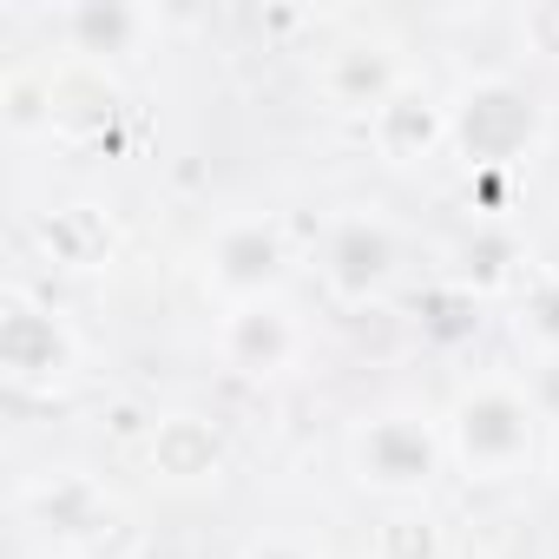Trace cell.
Wrapping results in <instances>:
<instances>
[{
	"label": "cell",
	"mask_w": 559,
	"mask_h": 559,
	"mask_svg": "<svg viewBox=\"0 0 559 559\" xmlns=\"http://www.w3.org/2000/svg\"><path fill=\"white\" fill-rule=\"evenodd\" d=\"M369 132H376V145H382L389 165H415V158H428L435 145H448V106H435L421 86H402V93L369 119Z\"/></svg>",
	"instance_id": "8"
},
{
	"label": "cell",
	"mask_w": 559,
	"mask_h": 559,
	"mask_svg": "<svg viewBox=\"0 0 559 559\" xmlns=\"http://www.w3.org/2000/svg\"><path fill=\"white\" fill-rule=\"evenodd\" d=\"M408 80L395 73V60L382 53V47H343L330 67H323V93L336 99V106H349V112H382L395 93H402Z\"/></svg>",
	"instance_id": "10"
},
{
	"label": "cell",
	"mask_w": 559,
	"mask_h": 559,
	"mask_svg": "<svg viewBox=\"0 0 559 559\" xmlns=\"http://www.w3.org/2000/svg\"><path fill=\"white\" fill-rule=\"evenodd\" d=\"M533 435H539V415L520 389L507 382H480L454 402L448 415V454L480 474V480H507L533 461Z\"/></svg>",
	"instance_id": "2"
},
{
	"label": "cell",
	"mask_w": 559,
	"mask_h": 559,
	"mask_svg": "<svg viewBox=\"0 0 559 559\" xmlns=\"http://www.w3.org/2000/svg\"><path fill=\"white\" fill-rule=\"evenodd\" d=\"M376 559H441V533L428 513H389L376 526Z\"/></svg>",
	"instance_id": "12"
},
{
	"label": "cell",
	"mask_w": 559,
	"mask_h": 559,
	"mask_svg": "<svg viewBox=\"0 0 559 559\" xmlns=\"http://www.w3.org/2000/svg\"><path fill=\"white\" fill-rule=\"evenodd\" d=\"M284 270H290V243L263 217H237L211 237V284H217V297H230V310L270 304L276 284H284Z\"/></svg>",
	"instance_id": "4"
},
{
	"label": "cell",
	"mask_w": 559,
	"mask_h": 559,
	"mask_svg": "<svg viewBox=\"0 0 559 559\" xmlns=\"http://www.w3.org/2000/svg\"><path fill=\"white\" fill-rule=\"evenodd\" d=\"M145 34V14L139 8H119V0H86V8H73L67 14V40H73V53H86V60H99V53H132V40Z\"/></svg>",
	"instance_id": "11"
},
{
	"label": "cell",
	"mask_w": 559,
	"mask_h": 559,
	"mask_svg": "<svg viewBox=\"0 0 559 559\" xmlns=\"http://www.w3.org/2000/svg\"><path fill=\"white\" fill-rule=\"evenodd\" d=\"M513 237H500V230H480V250L474 243H461V290L474 297V290H493V284H507V270H513Z\"/></svg>",
	"instance_id": "13"
},
{
	"label": "cell",
	"mask_w": 559,
	"mask_h": 559,
	"mask_svg": "<svg viewBox=\"0 0 559 559\" xmlns=\"http://www.w3.org/2000/svg\"><path fill=\"white\" fill-rule=\"evenodd\" d=\"M520 336L546 356H559V276H539L520 304Z\"/></svg>",
	"instance_id": "14"
},
{
	"label": "cell",
	"mask_w": 559,
	"mask_h": 559,
	"mask_svg": "<svg viewBox=\"0 0 559 559\" xmlns=\"http://www.w3.org/2000/svg\"><path fill=\"white\" fill-rule=\"evenodd\" d=\"M217 349H224V362L237 376H284L297 362L304 336H297L290 310L270 297V304H237L224 317V330H217Z\"/></svg>",
	"instance_id": "6"
},
{
	"label": "cell",
	"mask_w": 559,
	"mask_h": 559,
	"mask_svg": "<svg viewBox=\"0 0 559 559\" xmlns=\"http://www.w3.org/2000/svg\"><path fill=\"white\" fill-rule=\"evenodd\" d=\"M395 276V230L382 217H343L323 243V284L343 297V304H376Z\"/></svg>",
	"instance_id": "5"
},
{
	"label": "cell",
	"mask_w": 559,
	"mask_h": 559,
	"mask_svg": "<svg viewBox=\"0 0 559 559\" xmlns=\"http://www.w3.org/2000/svg\"><path fill=\"white\" fill-rule=\"evenodd\" d=\"M526 40H533V53H552L559 60V8H526Z\"/></svg>",
	"instance_id": "15"
},
{
	"label": "cell",
	"mask_w": 559,
	"mask_h": 559,
	"mask_svg": "<svg viewBox=\"0 0 559 559\" xmlns=\"http://www.w3.org/2000/svg\"><path fill=\"white\" fill-rule=\"evenodd\" d=\"M243 559H310V552H304L297 539H257V546H250Z\"/></svg>",
	"instance_id": "16"
},
{
	"label": "cell",
	"mask_w": 559,
	"mask_h": 559,
	"mask_svg": "<svg viewBox=\"0 0 559 559\" xmlns=\"http://www.w3.org/2000/svg\"><path fill=\"white\" fill-rule=\"evenodd\" d=\"M152 467L171 480V487H198V480H217L224 474V441L211 421L198 415H165L152 428Z\"/></svg>",
	"instance_id": "9"
},
{
	"label": "cell",
	"mask_w": 559,
	"mask_h": 559,
	"mask_svg": "<svg viewBox=\"0 0 559 559\" xmlns=\"http://www.w3.org/2000/svg\"><path fill=\"white\" fill-rule=\"evenodd\" d=\"M546 119L539 99L513 80H474L454 106H448V145L474 165V171H513L533 158Z\"/></svg>",
	"instance_id": "1"
},
{
	"label": "cell",
	"mask_w": 559,
	"mask_h": 559,
	"mask_svg": "<svg viewBox=\"0 0 559 559\" xmlns=\"http://www.w3.org/2000/svg\"><path fill=\"white\" fill-rule=\"evenodd\" d=\"M0 362H8L14 382H60L73 369V336L60 317L14 297L8 317H0Z\"/></svg>",
	"instance_id": "7"
},
{
	"label": "cell",
	"mask_w": 559,
	"mask_h": 559,
	"mask_svg": "<svg viewBox=\"0 0 559 559\" xmlns=\"http://www.w3.org/2000/svg\"><path fill=\"white\" fill-rule=\"evenodd\" d=\"M349 454H356L362 487H376V493H421V487L441 474L448 441H441L428 421H415V415H376V421L356 435Z\"/></svg>",
	"instance_id": "3"
}]
</instances>
